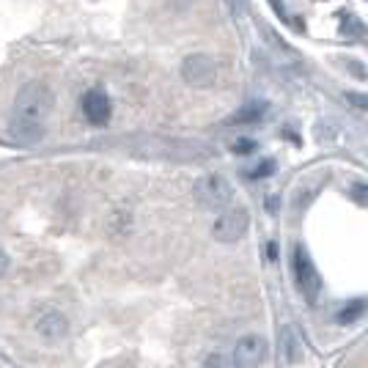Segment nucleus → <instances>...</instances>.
Here are the masks:
<instances>
[{"label":"nucleus","mask_w":368,"mask_h":368,"mask_svg":"<svg viewBox=\"0 0 368 368\" xmlns=\"http://www.w3.org/2000/svg\"><path fill=\"white\" fill-rule=\"evenodd\" d=\"M55 107V97L53 88L44 82H28L22 85L14 97V107H11V119H9V132L14 141L25 146L39 144L47 135V119Z\"/></svg>","instance_id":"1"},{"label":"nucleus","mask_w":368,"mask_h":368,"mask_svg":"<svg viewBox=\"0 0 368 368\" xmlns=\"http://www.w3.org/2000/svg\"><path fill=\"white\" fill-rule=\"evenodd\" d=\"M195 198L206 209H225L234 198V187L220 173H209L195 184Z\"/></svg>","instance_id":"2"},{"label":"nucleus","mask_w":368,"mask_h":368,"mask_svg":"<svg viewBox=\"0 0 368 368\" xmlns=\"http://www.w3.org/2000/svg\"><path fill=\"white\" fill-rule=\"evenodd\" d=\"M291 269H294V281H297L300 294L305 297L308 303H313L316 294H319V288H322V278H319L316 266L308 259V253L303 247H294V253H291Z\"/></svg>","instance_id":"3"},{"label":"nucleus","mask_w":368,"mask_h":368,"mask_svg":"<svg viewBox=\"0 0 368 368\" xmlns=\"http://www.w3.org/2000/svg\"><path fill=\"white\" fill-rule=\"evenodd\" d=\"M182 80L193 88H209L217 80V63L212 61L204 53L187 55L182 61Z\"/></svg>","instance_id":"4"},{"label":"nucleus","mask_w":368,"mask_h":368,"mask_svg":"<svg viewBox=\"0 0 368 368\" xmlns=\"http://www.w3.org/2000/svg\"><path fill=\"white\" fill-rule=\"evenodd\" d=\"M269 355V347L261 335L250 332V335H242L237 341V347L231 352V360H234V368H259L266 360Z\"/></svg>","instance_id":"5"},{"label":"nucleus","mask_w":368,"mask_h":368,"mask_svg":"<svg viewBox=\"0 0 368 368\" xmlns=\"http://www.w3.org/2000/svg\"><path fill=\"white\" fill-rule=\"evenodd\" d=\"M247 225H250L247 209H225L212 225V234H215L217 242H237V239L245 237Z\"/></svg>","instance_id":"6"},{"label":"nucleus","mask_w":368,"mask_h":368,"mask_svg":"<svg viewBox=\"0 0 368 368\" xmlns=\"http://www.w3.org/2000/svg\"><path fill=\"white\" fill-rule=\"evenodd\" d=\"M110 113H113V104H110V97L104 94L102 88H91L82 97V116H85L88 124L104 126V124L110 121Z\"/></svg>","instance_id":"7"},{"label":"nucleus","mask_w":368,"mask_h":368,"mask_svg":"<svg viewBox=\"0 0 368 368\" xmlns=\"http://www.w3.org/2000/svg\"><path fill=\"white\" fill-rule=\"evenodd\" d=\"M36 332L44 341H61L63 335L69 332V319L63 316L61 310H44L36 319Z\"/></svg>","instance_id":"8"},{"label":"nucleus","mask_w":368,"mask_h":368,"mask_svg":"<svg viewBox=\"0 0 368 368\" xmlns=\"http://www.w3.org/2000/svg\"><path fill=\"white\" fill-rule=\"evenodd\" d=\"M281 347H283V357L286 363H300L303 360V344H300V335L294 328H286L281 335Z\"/></svg>","instance_id":"9"},{"label":"nucleus","mask_w":368,"mask_h":368,"mask_svg":"<svg viewBox=\"0 0 368 368\" xmlns=\"http://www.w3.org/2000/svg\"><path fill=\"white\" fill-rule=\"evenodd\" d=\"M264 119V104L253 102V104H245V107H239L234 116H228V121L231 126H239V124H256Z\"/></svg>","instance_id":"10"},{"label":"nucleus","mask_w":368,"mask_h":368,"mask_svg":"<svg viewBox=\"0 0 368 368\" xmlns=\"http://www.w3.org/2000/svg\"><path fill=\"white\" fill-rule=\"evenodd\" d=\"M363 310H366V303H363V300H355V303H349V305L338 313V322H341V325H349V322H355L357 316H363Z\"/></svg>","instance_id":"11"},{"label":"nucleus","mask_w":368,"mask_h":368,"mask_svg":"<svg viewBox=\"0 0 368 368\" xmlns=\"http://www.w3.org/2000/svg\"><path fill=\"white\" fill-rule=\"evenodd\" d=\"M206 368H234V360H228L220 352H212V355L206 357Z\"/></svg>","instance_id":"12"},{"label":"nucleus","mask_w":368,"mask_h":368,"mask_svg":"<svg viewBox=\"0 0 368 368\" xmlns=\"http://www.w3.org/2000/svg\"><path fill=\"white\" fill-rule=\"evenodd\" d=\"M275 173V163L272 160H264L261 165H256L253 171H250V179H266V176H272Z\"/></svg>","instance_id":"13"},{"label":"nucleus","mask_w":368,"mask_h":368,"mask_svg":"<svg viewBox=\"0 0 368 368\" xmlns=\"http://www.w3.org/2000/svg\"><path fill=\"white\" fill-rule=\"evenodd\" d=\"M352 198H355L357 204L368 206V184L366 182H355V184H352Z\"/></svg>","instance_id":"14"},{"label":"nucleus","mask_w":368,"mask_h":368,"mask_svg":"<svg viewBox=\"0 0 368 368\" xmlns=\"http://www.w3.org/2000/svg\"><path fill=\"white\" fill-rule=\"evenodd\" d=\"M231 148H234L237 154H250V151H256V144H253L250 138H237V141L231 144Z\"/></svg>","instance_id":"15"},{"label":"nucleus","mask_w":368,"mask_h":368,"mask_svg":"<svg viewBox=\"0 0 368 368\" xmlns=\"http://www.w3.org/2000/svg\"><path fill=\"white\" fill-rule=\"evenodd\" d=\"M347 99L355 107H368V97H360V94H347Z\"/></svg>","instance_id":"16"},{"label":"nucleus","mask_w":368,"mask_h":368,"mask_svg":"<svg viewBox=\"0 0 368 368\" xmlns=\"http://www.w3.org/2000/svg\"><path fill=\"white\" fill-rule=\"evenodd\" d=\"M6 269H9V256H6L3 250H0V278L6 275Z\"/></svg>","instance_id":"17"}]
</instances>
